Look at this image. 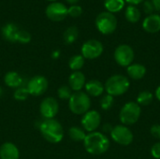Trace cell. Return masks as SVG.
<instances>
[{"label":"cell","mask_w":160,"mask_h":159,"mask_svg":"<svg viewBox=\"0 0 160 159\" xmlns=\"http://www.w3.org/2000/svg\"><path fill=\"white\" fill-rule=\"evenodd\" d=\"M111 142L109 138L98 131L86 134L83 141V146L86 152L93 156H100L105 154L110 148Z\"/></svg>","instance_id":"cell-1"},{"label":"cell","mask_w":160,"mask_h":159,"mask_svg":"<svg viewBox=\"0 0 160 159\" xmlns=\"http://www.w3.org/2000/svg\"><path fill=\"white\" fill-rule=\"evenodd\" d=\"M41 136L50 143H59L64 139V129L62 125L53 119H43L38 127Z\"/></svg>","instance_id":"cell-2"},{"label":"cell","mask_w":160,"mask_h":159,"mask_svg":"<svg viewBox=\"0 0 160 159\" xmlns=\"http://www.w3.org/2000/svg\"><path fill=\"white\" fill-rule=\"evenodd\" d=\"M129 87V79L121 74H115L111 76L104 84V88L107 94L113 97L126 94L128 91Z\"/></svg>","instance_id":"cell-3"},{"label":"cell","mask_w":160,"mask_h":159,"mask_svg":"<svg viewBox=\"0 0 160 159\" xmlns=\"http://www.w3.org/2000/svg\"><path fill=\"white\" fill-rule=\"evenodd\" d=\"M90 107L91 99L85 92H73L68 99V108L70 112L76 115H83L90 111Z\"/></svg>","instance_id":"cell-4"},{"label":"cell","mask_w":160,"mask_h":159,"mask_svg":"<svg viewBox=\"0 0 160 159\" xmlns=\"http://www.w3.org/2000/svg\"><path fill=\"white\" fill-rule=\"evenodd\" d=\"M142 114V108L137 102L129 101L127 102L120 110L119 119L122 125L128 127L136 124Z\"/></svg>","instance_id":"cell-5"},{"label":"cell","mask_w":160,"mask_h":159,"mask_svg":"<svg viewBox=\"0 0 160 159\" xmlns=\"http://www.w3.org/2000/svg\"><path fill=\"white\" fill-rule=\"evenodd\" d=\"M96 27L103 35H111L117 28V19L114 14L103 11L96 18Z\"/></svg>","instance_id":"cell-6"},{"label":"cell","mask_w":160,"mask_h":159,"mask_svg":"<svg viewBox=\"0 0 160 159\" xmlns=\"http://www.w3.org/2000/svg\"><path fill=\"white\" fill-rule=\"evenodd\" d=\"M110 134L112 141L122 146L130 145L134 140L132 131L124 125H118L113 127Z\"/></svg>","instance_id":"cell-7"},{"label":"cell","mask_w":160,"mask_h":159,"mask_svg":"<svg viewBox=\"0 0 160 159\" xmlns=\"http://www.w3.org/2000/svg\"><path fill=\"white\" fill-rule=\"evenodd\" d=\"M113 57H114L115 62L120 67H128L133 63L135 53L131 46L128 44H121L116 47Z\"/></svg>","instance_id":"cell-8"},{"label":"cell","mask_w":160,"mask_h":159,"mask_svg":"<svg viewBox=\"0 0 160 159\" xmlns=\"http://www.w3.org/2000/svg\"><path fill=\"white\" fill-rule=\"evenodd\" d=\"M104 51L103 44L98 39H89L86 40L81 49L82 55L84 59L94 60L98 58Z\"/></svg>","instance_id":"cell-9"},{"label":"cell","mask_w":160,"mask_h":159,"mask_svg":"<svg viewBox=\"0 0 160 159\" xmlns=\"http://www.w3.org/2000/svg\"><path fill=\"white\" fill-rule=\"evenodd\" d=\"M45 14L52 22H61L68 16V7L59 1L51 2L46 7Z\"/></svg>","instance_id":"cell-10"},{"label":"cell","mask_w":160,"mask_h":159,"mask_svg":"<svg viewBox=\"0 0 160 159\" xmlns=\"http://www.w3.org/2000/svg\"><path fill=\"white\" fill-rule=\"evenodd\" d=\"M48 86V80L41 75H36L32 77L26 84V88L28 90L29 95L34 97L42 96L47 91Z\"/></svg>","instance_id":"cell-11"},{"label":"cell","mask_w":160,"mask_h":159,"mask_svg":"<svg viewBox=\"0 0 160 159\" xmlns=\"http://www.w3.org/2000/svg\"><path fill=\"white\" fill-rule=\"evenodd\" d=\"M81 124L82 127L88 133L97 131L101 124V115L98 111L90 110L82 115Z\"/></svg>","instance_id":"cell-12"},{"label":"cell","mask_w":160,"mask_h":159,"mask_svg":"<svg viewBox=\"0 0 160 159\" xmlns=\"http://www.w3.org/2000/svg\"><path fill=\"white\" fill-rule=\"evenodd\" d=\"M59 112L58 101L52 97L42 99L39 105V112L43 119H53Z\"/></svg>","instance_id":"cell-13"},{"label":"cell","mask_w":160,"mask_h":159,"mask_svg":"<svg viewBox=\"0 0 160 159\" xmlns=\"http://www.w3.org/2000/svg\"><path fill=\"white\" fill-rule=\"evenodd\" d=\"M86 83V79L82 71H73L68 77V86L74 92L82 91Z\"/></svg>","instance_id":"cell-14"},{"label":"cell","mask_w":160,"mask_h":159,"mask_svg":"<svg viewBox=\"0 0 160 159\" xmlns=\"http://www.w3.org/2000/svg\"><path fill=\"white\" fill-rule=\"evenodd\" d=\"M142 28L150 34L158 33L160 31V15L154 13L148 15L142 22Z\"/></svg>","instance_id":"cell-15"},{"label":"cell","mask_w":160,"mask_h":159,"mask_svg":"<svg viewBox=\"0 0 160 159\" xmlns=\"http://www.w3.org/2000/svg\"><path fill=\"white\" fill-rule=\"evenodd\" d=\"M20 152L12 142H5L0 146V159H19Z\"/></svg>","instance_id":"cell-16"},{"label":"cell","mask_w":160,"mask_h":159,"mask_svg":"<svg viewBox=\"0 0 160 159\" xmlns=\"http://www.w3.org/2000/svg\"><path fill=\"white\" fill-rule=\"evenodd\" d=\"M84 89L86 91L85 93L89 97H100L105 91L103 83L98 80H91L86 82L84 85Z\"/></svg>","instance_id":"cell-17"},{"label":"cell","mask_w":160,"mask_h":159,"mask_svg":"<svg viewBox=\"0 0 160 159\" xmlns=\"http://www.w3.org/2000/svg\"><path fill=\"white\" fill-rule=\"evenodd\" d=\"M127 73L128 77L131 78L132 80H135V81L142 80L146 74V67L142 64L132 63L130 66L127 67Z\"/></svg>","instance_id":"cell-18"},{"label":"cell","mask_w":160,"mask_h":159,"mask_svg":"<svg viewBox=\"0 0 160 159\" xmlns=\"http://www.w3.org/2000/svg\"><path fill=\"white\" fill-rule=\"evenodd\" d=\"M4 82L7 86H8L10 88L17 89L22 85L23 79L18 72L8 71V73H6V75L4 77Z\"/></svg>","instance_id":"cell-19"},{"label":"cell","mask_w":160,"mask_h":159,"mask_svg":"<svg viewBox=\"0 0 160 159\" xmlns=\"http://www.w3.org/2000/svg\"><path fill=\"white\" fill-rule=\"evenodd\" d=\"M20 28L13 22H8L2 27L3 37L9 42H16L17 34Z\"/></svg>","instance_id":"cell-20"},{"label":"cell","mask_w":160,"mask_h":159,"mask_svg":"<svg viewBox=\"0 0 160 159\" xmlns=\"http://www.w3.org/2000/svg\"><path fill=\"white\" fill-rule=\"evenodd\" d=\"M125 17L128 20V22H129L131 23L138 22L140 21V19H141V11L136 6L129 5L126 8Z\"/></svg>","instance_id":"cell-21"},{"label":"cell","mask_w":160,"mask_h":159,"mask_svg":"<svg viewBox=\"0 0 160 159\" xmlns=\"http://www.w3.org/2000/svg\"><path fill=\"white\" fill-rule=\"evenodd\" d=\"M126 1L125 0H105L104 7L108 12L116 13L121 11L125 7Z\"/></svg>","instance_id":"cell-22"},{"label":"cell","mask_w":160,"mask_h":159,"mask_svg":"<svg viewBox=\"0 0 160 159\" xmlns=\"http://www.w3.org/2000/svg\"><path fill=\"white\" fill-rule=\"evenodd\" d=\"M68 136L70 140H72L73 142H83L86 137V133H85V130L81 127H71L68 129Z\"/></svg>","instance_id":"cell-23"},{"label":"cell","mask_w":160,"mask_h":159,"mask_svg":"<svg viewBox=\"0 0 160 159\" xmlns=\"http://www.w3.org/2000/svg\"><path fill=\"white\" fill-rule=\"evenodd\" d=\"M79 37V30L76 26H69L64 32V41L66 44H72L74 43Z\"/></svg>","instance_id":"cell-24"},{"label":"cell","mask_w":160,"mask_h":159,"mask_svg":"<svg viewBox=\"0 0 160 159\" xmlns=\"http://www.w3.org/2000/svg\"><path fill=\"white\" fill-rule=\"evenodd\" d=\"M85 59L82 54H76L70 57L68 60V67L72 71H81L82 67L84 66Z\"/></svg>","instance_id":"cell-25"},{"label":"cell","mask_w":160,"mask_h":159,"mask_svg":"<svg viewBox=\"0 0 160 159\" xmlns=\"http://www.w3.org/2000/svg\"><path fill=\"white\" fill-rule=\"evenodd\" d=\"M153 99H154V95L150 91L144 90V91H142L141 93H139L136 102L141 107L142 106H149L153 102Z\"/></svg>","instance_id":"cell-26"},{"label":"cell","mask_w":160,"mask_h":159,"mask_svg":"<svg viewBox=\"0 0 160 159\" xmlns=\"http://www.w3.org/2000/svg\"><path fill=\"white\" fill-rule=\"evenodd\" d=\"M72 95V90L68 85H62L57 90V97L61 100H68L70 98Z\"/></svg>","instance_id":"cell-27"},{"label":"cell","mask_w":160,"mask_h":159,"mask_svg":"<svg viewBox=\"0 0 160 159\" xmlns=\"http://www.w3.org/2000/svg\"><path fill=\"white\" fill-rule=\"evenodd\" d=\"M28 96H29V93H28V90H27L26 86L25 87H23V86L19 87V88L15 89V91L13 93V97L18 101L26 100Z\"/></svg>","instance_id":"cell-28"},{"label":"cell","mask_w":160,"mask_h":159,"mask_svg":"<svg viewBox=\"0 0 160 159\" xmlns=\"http://www.w3.org/2000/svg\"><path fill=\"white\" fill-rule=\"evenodd\" d=\"M113 104H114V97L108 94L106 96H103L102 98L100 99V107L103 111L111 110Z\"/></svg>","instance_id":"cell-29"},{"label":"cell","mask_w":160,"mask_h":159,"mask_svg":"<svg viewBox=\"0 0 160 159\" xmlns=\"http://www.w3.org/2000/svg\"><path fill=\"white\" fill-rule=\"evenodd\" d=\"M31 40V35L28 31L23 30V29H20L18 34H17V38H16V42L22 43V44H27L28 42H30Z\"/></svg>","instance_id":"cell-30"},{"label":"cell","mask_w":160,"mask_h":159,"mask_svg":"<svg viewBox=\"0 0 160 159\" xmlns=\"http://www.w3.org/2000/svg\"><path fill=\"white\" fill-rule=\"evenodd\" d=\"M82 14V8L79 5H71L70 7H68V15L73 18L80 17Z\"/></svg>","instance_id":"cell-31"},{"label":"cell","mask_w":160,"mask_h":159,"mask_svg":"<svg viewBox=\"0 0 160 159\" xmlns=\"http://www.w3.org/2000/svg\"><path fill=\"white\" fill-rule=\"evenodd\" d=\"M151 156L155 159H160V142L155 143L151 147Z\"/></svg>","instance_id":"cell-32"},{"label":"cell","mask_w":160,"mask_h":159,"mask_svg":"<svg viewBox=\"0 0 160 159\" xmlns=\"http://www.w3.org/2000/svg\"><path fill=\"white\" fill-rule=\"evenodd\" d=\"M143 10L148 15L153 14V11L155 10V8H154V6H153V4H152L151 1L146 0V1L143 2Z\"/></svg>","instance_id":"cell-33"},{"label":"cell","mask_w":160,"mask_h":159,"mask_svg":"<svg viewBox=\"0 0 160 159\" xmlns=\"http://www.w3.org/2000/svg\"><path fill=\"white\" fill-rule=\"evenodd\" d=\"M150 133L155 139L160 140V125H153L150 128Z\"/></svg>","instance_id":"cell-34"},{"label":"cell","mask_w":160,"mask_h":159,"mask_svg":"<svg viewBox=\"0 0 160 159\" xmlns=\"http://www.w3.org/2000/svg\"><path fill=\"white\" fill-rule=\"evenodd\" d=\"M151 2H152V4L154 6L155 10L160 12V0H151Z\"/></svg>","instance_id":"cell-35"},{"label":"cell","mask_w":160,"mask_h":159,"mask_svg":"<svg viewBox=\"0 0 160 159\" xmlns=\"http://www.w3.org/2000/svg\"><path fill=\"white\" fill-rule=\"evenodd\" d=\"M126 2H128V4H130V5H133V6H135V5H139V4H141V3H142L144 0H125Z\"/></svg>","instance_id":"cell-36"},{"label":"cell","mask_w":160,"mask_h":159,"mask_svg":"<svg viewBox=\"0 0 160 159\" xmlns=\"http://www.w3.org/2000/svg\"><path fill=\"white\" fill-rule=\"evenodd\" d=\"M112 127H112L111 125L106 124V125H104V127H103V131H105V132H110V133H111Z\"/></svg>","instance_id":"cell-37"},{"label":"cell","mask_w":160,"mask_h":159,"mask_svg":"<svg viewBox=\"0 0 160 159\" xmlns=\"http://www.w3.org/2000/svg\"><path fill=\"white\" fill-rule=\"evenodd\" d=\"M155 96H156V98L160 102V85L156 89V92H155Z\"/></svg>","instance_id":"cell-38"},{"label":"cell","mask_w":160,"mask_h":159,"mask_svg":"<svg viewBox=\"0 0 160 159\" xmlns=\"http://www.w3.org/2000/svg\"><path fill=\"white\" fill-rule=\"evenodd\" d=\"M59 56H60V52H59V51H54V52L52 53V57L54 58V59L58 58Z\"/></svg>","instance_id":"cell-39"},{"label":"cell","mask_w":160,"mask_h":159,"mask_svg":"<svg viewBox=\"0 0 160 159\" xmlns=\"http://www.w3.org/2000/svg\"><path fill=\"white\" fill-rule=\"evenodd\" d=\"M68 4H70V5H76L80 0H66Z\"/></svg>","instance_id":"cell-40"},{"label":"cell","mask_w":160,"mask_h":159,"mask_svg":"<svg viewBox=\"0 0 160 159\" xmlns=\"http://www.w3.org/2000/svg\"><path fill=\"white\" fill-rule=\"evenodd\" d=\"M47 1H49V2H56L58 0H47Z\"/></svg>","instance_id":"cell-41"}]
</instances>
